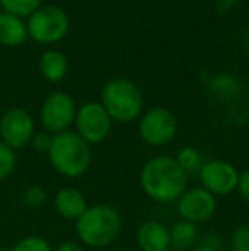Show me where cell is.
Instances as JSON below:
<instances>
[{"label":"cell","mask_w":249,"mask_h":251,"mask_svg":"<svg viewBox=\"0 0 249 251\" xmlns=\"http://www.w3.org/2000/svg\"><path fill=\"white\" fill-rule=\"evenodd\" d=\"M140 186L157 203H174L188 190V173L171 155H156L142 166Z\"/></svg>","instance_id":"obj_1"},{"label":"cell","mask_w":249,"mask_h":251,"mask_svg":"<svg viewBox=\"0 0 249 251\" xmlns=\"http://www.w3.org/2000/svg\"><path fill=\"white\" fill-rule=\"evenodd\" d=\"M123 217L113 205L97 203L87 207V210L75 221V231L82 246L101 250L111 246L121 234Z\"/></svg>","instance_id":"obj_2"},{"label":"cell","mask_w":249,"mask_h":251,"mask_svg":"<svg viewBox=\"0 0 249 251\" xmlns=\"http://www.w3.org/2000/svg\"><path fill=\"white\" fill-rule=\"evenodd\" d=\"M48 157L55 171L60 173L62 176L79 178L91 168L92 151L82 137L72 130H67V132L53 135Z\"/></svg>","instance_id":"obj_3"},{"label":"cell","mask_w":249,"mask_h":251,"mask_svg":"<svg viewBox=\"0 0 249 251\" xmlns=\"http://www.w3.org/2000/svg\"><path fill=\"white\" fill-rule=\"evenodd\" d=\"M99 102L108 111L110 118L116 123H132L142 116V91L138 89L136 84L123 77H116L106 82Z\"/></svg>","instance_id":"obj_4"},{"label":"cell","mask_w":249,"mask_h":251,"mask_svg":"<svg viewBox=\"0 0 249 251\" xmlns=\"http://www.w3.org/2000/svg\"><path fill=\"white\" fill-rule=\"evenodd\" d=\"M27 36L41 45L62 41L70 29V19L58 5H41L27 17Z\"/></svg>","instance_id":"obj_5"},{"label":"cell","mask_w":249,"mask_h":251,"mask_svg":"<svg viewBox=\"0 0 249 251\" xmlns=\"http://www.w3.org/2000/svg\"><path fill=\"white\" fill-rule=\"evenodd\" d=\"M73 123H75V133L82 137L89 146L104 142L113 128V120L99 101L84 102L80 108H77Z\"/></svg>","instance_id":"obj_6"},{"label":"cell","mask_w":249,"mask_h":251,"mask_svg":"<svg viewBox=\"0 0 249 251\" xmlns=\"http://www.w3.org/2000/svg\"><path fill=\"white\" fill-rule=\"evenodd\" d=\"M178 132V120L167 108H152L140 116V139L150 147H162L174 139Z\"/></svg>","instance_id":"obj_7"},{"label":"cell","mask_w":249,"mask_h":251,"mask_svg":"<svg viewBox=\"0 0 249 251\" xmlns=\"http://www.w3.org/2000/svg\"><path fill=\"white\" fill-rule=\"evenodd\" d=\"M77 104L73 98L67 93H53L45 100L41 106L40 118L45 126V132L57 135L67 132L75 122Z\"/></svg>","instance_id":"obj_8"},{"label":"cell","mask_w":249,"mask_h":251,"mask_svg":"<svg viewBox=\"0 0 249 251\" xmlns=\"http://www.w3.org/2000/svg\"><path fill=\"white\" fill-rule=\"evenodd\" d=\"M198 178L202 183V188L210 192L213 197L230 195L234 190H237L239 183V173L236 166L230 164L224 159H212L203 162L198 171Z\"/></svg>","instance_id":"obj_9"},{"label":"cell","mask_w":249,"mask_h":251,"mask_svg":"<svg viewBox=\"0 0 249 251\" xmlns=\"http://www.w3.org/2000/svg\"><path fill=\"white\" fill-rule=\"evenodd\" d=\"M34 133V120L26 109L10 108L0 118V139L12 151L31 144Z\"/></svg>","instance_id":"obj_10"},{"label":"cell","mask_w":249,"mask_h":251,"mask_svg":"<svg viewBox=\"0 0 249 251\" xmlns=\"http://www.w3.org/2000/svg\"><path fill=\"white\" fill-rule=\"evenodd\" d=\"M176 210L181 221L193 222V224H203L208 222L217 212V197L206 192L202 186L188 188L180 200L176 201Z\"/></svg>","instance_id":"obj_11"},{"label":"cell","mask_w":249,"mask_h":251,"mask_svg":"<svg viewBox=\"0 0 249 251\" xmlns=\"http://www.w3.org/2000/svg\"><path fill=\"white\" fill-rule=\"evenodd\" d=\"M136 245L142 251L171 250L169 227L159 221H145L136 229Z\"/></svg>","instance_id":"obj_12"},{"label":"cell","mask_w":249,"mask_h":251,"mask_svg":"<svg viewBox=\"0 0 249 251\" xmlns=\"http://www.w3.org/2000/svg\"><path fill=\"white\" fill-rule=\"evenodd\" d=\"M87 200L84 193L77 188H62L55 195V210L58 215L68 221H79L80 215L87 210Z\"/></svg>","instance_id":"obj_13"},{"label":"cell","mask_w":249,"mask_h":251,"mask_svg":"<svg viewBox=\"0 0 249 251\" xmlns=\"http://www.w3.org/2000/svg\"><path fill=\"white\" fill-rule=\"evenodd\" d=\"M27 26L21 17L0 12V45L19 47L27 40Z\"/></svg>","instance_id":"obj_14"},{"label":"cell","mask_w":249,"mask_h":251,"mask_svg":"<svg viewBox=\"0 0 249 251\" xmlns=\"http://www.w3.org/2000/svg\"><path fill=\"white\" fill-rule=\"evenodd\" d=\"M40 72L48 82H60L68 72V60L58 50H48L40 56Z\"/></svg>","instance_id":"obj_15"},{"label":"cell","mask_w":249,"mask_h":251,"mask_svg":"<svg viewBox=\"0 0 249 251\" xmlns=\"http://www.w3.org/2000/svg\"><path fill=\"white\" fill-rule=\"evenodd\" d=\"M198 238L200 229L193 222L178 221L169 229V243L173 251H191Z\"/></svg>","instance_id":"obj_16"},{"label":"cell","mask_w":249,"mask_h":251,"mask_svg":"<svg viewBox=\"0 0 249 251\" xmlns=\"http://www.w3.org/2000/svg\"><path fill=\"white\" fill-rule=\"evenodd\" d=\"M41 2L43 0H0V7H2V12L24 19V17H29L34 10L40 9Z\"/></svg>","instance_id":"obj_17"},{"label":"cell","mask_w":249,"mask_h":251,"mask_svg":"<svg viewBox=\"0 0 249 251\" xmlns=\"http://www.w3.org/2000/svg\"><path fill=\"white\" fill-rule=\"evenodd\" d=\"M174 159H176L178 164H180L188 175L189 173H198L200 168L203 166V159H202L200 151L191 146H186V147H183V149L178 151V154Z\"/></svg>","instance_id":"obj_18"},{"label":"cell","mask_w":249,"mask_h":251,"mask_svg":"<svg viewBox=\"0 0 249 251\" xmlns=\"http://www.w3.org/2000/svg\"><path fill=\"white\" fill-rule=\"evenodd\" d=\"M10 251H53L50 243L40 236H26L19 239Z\"/></svg>","instance_id":"obj_19"},{"label":"cell","mask_w":249,"mask_h":251,"mask_svg":"<svg viewBox=\"0 0 249 251\" xmlns=\"http://www.w3.org/2000/svg\"><path fill=\"white\" fill-rule=\"evenodd\" d=\"M14 168H16V154L0 140V181L12 175Z\"/></svg>","instance_id":"obj_20"},{"label":"cell","mask_w":249,"mask_h":251,"mask_svg":"<svg viewBox=\"0 0 249 251\" xmlns=\"http://www.w3.org/2000/svg\"><path fill=\"white\" fill-rule=\"evenodd\" d=\"M191 251H222V238L217 232L200 234L198 241H196Z\"/></svg>","instance_id":"obj_21"},{"label":"cell","mask_w":249,"mask_h":251,"mask_svg":"<svg viewBox=\"0 0 249 251\" xmlns=\"http://www.w3.org/2000/svg\"><path fill=\"white\" fill-rule=\"evenodd\" d=\"M46 201V190L43 186H29L26 192L23 193V203L29 208H38Z\"/></svg>","instance_id":"obj_22"},{"label":"cell","mask_w":249,"mask_h":251,"mask_svg":"<svg viewBox=\"0 0 249 251\" xmlns=\"http://www.w3.org/2000/svg\"><path fill=\"white\" fill-rule=\"evenodd\" d=\"M230 250L249 251V226H237L230 234Z\"/></svg>","instance_id":"obj_23"},{"label":"cell","mask_w":249,"mask_h":251,"mask_svg":"<svg viewBox=\"0 0 249 251\" xmlns=\"http://www.w3.org/2000/svg\"><path fill=\"white\" fill-rule=\"evenodd\" d=\"M51 140H53V135L48 132H40V133H34L33 140H31V146L34 147V151L38 152H43V154H48L51 147Z\"/></svg>","instance_id":"obj_24"},{"label":"cell","mask_w":249,"mask_h":251,"mask_svg":"<svg viewBox=\"0 0 249 251\" xmlns=\"http://www.w3.org/2000/svg\"><path fill=\"white\" fill-rule=\"evenodd\" d=\"M237 86H239V84H237L232 77H227V75L217 77L215 82H213V87H215L217 93H224V94H227V96L236 93V89H239Z\"/></svg>","instance_id":"obj_25"},{"label":"cell","mask_w":249,"mask_h":251,"mask_svg":"<svg viewBox=\"0 0 249 251\" xmlns=\"http://www.w3.org/2000/svg\"><path fill=\"white\" fill-rule=\"evenodd\" d=\"M237 192L249 203V169L239 175V183H237Z\"/></svg>","instance_id":"obj_26"},{"label":"cell","mask_w":249,"mask_h":251,"mask_svg":"<svg viewBox=\"0 0 249 251\" xmlns=\"http://www.w3.org/2000/svg\"><path fill=\"white\" fill-rule=\"evenodd\" d=\"M57 251H86L84 246L80 243H75V241H65L62 243L60 246L57 248Z\"/></svg>","instance_id":"obj_27"},{"label":"cell","mask_w":249,"mask_h":251,"mask_svg":"<svg viewBox=\"0 0 249 251\" xmlns=\"http://www.w3.org/2000/svg\"><path fill=\"white\" fill-rule=\"evenodd\" d=\"M113 251H130V250H125V248H121V250H113Z\"/></svg>","instance_id":"obj_28"},{"label":"cell","mask_w":249,"mask_h":251,"mask_svg":"<svg viewBox=\"0 0 249 251\" xmlns=\"http://www.w3.org/2000/svg\"><path fill=\"white\" fill-rule=\"evenodd\" d=\"M248 47H249V33H248Z\"/></svg>","instance_id":"obj_29"},{"label":"cell","mask_w":249,"mask_h":251,"mask_svg":"<svg viewBox=\"0 0 249 251\" xmlns=\"http://www.w3.org/2000/svg\"><path fill=\"white\" fill-rule=\"evenodd\" d=\"M167 251H173V250H167Z\"/></svg>","instance_id":"obj_30"}]
</instances>
